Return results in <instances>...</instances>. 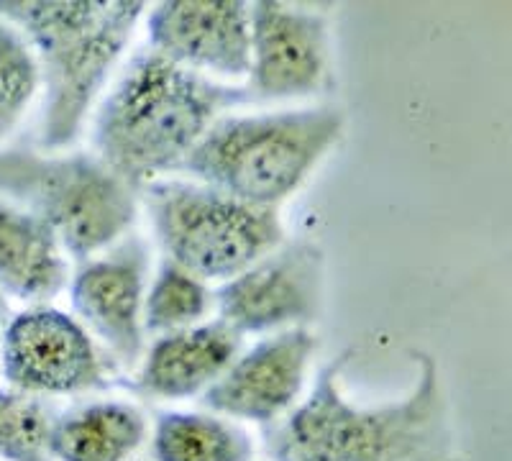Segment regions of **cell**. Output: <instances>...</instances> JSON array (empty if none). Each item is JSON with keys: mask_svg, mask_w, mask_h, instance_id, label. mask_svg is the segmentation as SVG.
I'll return each instance as SVG.
<instances>
[{"mask_svg": "<svg viewBox=\"0 0 512 461\" xmlns=\"http://www.w3.org/2000/svg\"><path fill=\"white\" fill-rule=\"evenodd\" d=\"M351 351L318 372L308 395L280 423L264 428L272 461H454L438 369L415 351L413 390L390 403L349 400L341 374Z\"/></svg>", "mask_w": 512, "mask_h": 461, "instance_id": "obj_1", "label": "cell"}, {"mask_svg": "<svg viewBox=\"0 0 512 461\" xmlns=\"http://www.w3.org/2000/svg\"><path fill=\"white\" fill-rule=\"evenodd\" d=\"M239 103H249L244 85L210 80L146 49L95 113V154L134 190L149 187L180 170L210 126Z\"/></svg>", "mask_w": 512, "mask_h": 461, "instance_id": "obj_2", "label": "cell"}, {"mask_svg": "<svg viewBox=\"0 0 512 461\" xmlns=\"http://www.w3.org/2000/svg\"><path fill=\"white\" fill-rule=\"evenodd\" d=\"M146 3L131 0H6L0 18L29 39L44 85L39 144L62 149L80 136L90 111Z\"/></svg>", "mask_w": 512, "mask_h": 461, "instance_id": "obj_3", "label": "cell"}, {"mask_svg": "<svg viewBox=\"0 0 512 461\" xmlns=\"http://www.w3.org/2000/svg\"><path fill=\"white\" fill-rule=\"evenodd\" d=\"M336 106L223 116L187 154L180 172L236 200L272 208L305 185L344 134Z\"/></svg>", "mask_w": 512, "mask_h": 461, "instance_id": "obj_4", "label": "cell"}, {"mask_svg": "<svg viewBox=\"0 0 512 461\" xmlns=\"http://www.w3.org/2000/svg\"><path fill=\"white\" fill-rule=\"evenodd\" d=\"M0 198L41 218L77 262L126 239L139 216L136 190L98 154L0 149Z\"/></svg>", "mask_w": 512, "mask_h": 461, "instance_id": "obj_5", "label": "cell"}, {"mask_svg": "<svg viewBox=\"0 0 512 461\" xmlns=\"http://www.w3.org/2000/svg\"><path fill=\"white\" fill-rule=\"evenodd\" d=\"M144 205L169 262L205 282L233 280L285 241L280 213L200 182H152Z\"/></svg>", "mask_w": 512, "mask_h": 461, "instance_id": "obj_6", "label": "cell"}, {"mask_svg": "<svg viewBox=\"0 0 512 461\" xmlns=\"http://www.w3.org/2000/svg\"><path fill=\"white\" fill-rule=\"evenodd\" d=\"M323 251L310 241H282L216 292L218 321L239 336L308 328L323 305Z\"/></svg>", "mask_w": 512, "mask_h": 461, "instance_id": "obj_7", "label": "cell"}, {"mask_svg": "<svg viewBox=\"0 0 512 461\" xmlns=\"http://www.w3.org/2000/svg\"><path fill=\"white\" fill-rule=\"evenodd\" d=\"M3 377L29 395H72L108 385L103 351L77 318L52 305L18 313L0 344Z\"/></svg>", "mask_w": 512, "mask_h": 461, "instance_id": "obj_8", "label": "cell"}, {"mask_svg": "<svg viewBox=\"0 0 512 461\" xmlns=\"http://www.w3.org/2000/svg\"><path fill=\"white\" fill-rule=\"evenodd\" d=\"M331 85V31L320 13L290 3H251L249 100L313 98Z\"/></svg>", "mask_w": 512, "mask_h": 461, "instance_id": "obj_9", "label": "cell"}, {"mask_svg": "<svg viewBox=\"0 0 512 461\" xmlns=\"http://www.w3.org/2000/svg\"><path fill=\"white\" fill-rule=\"evenodd\" d=\"M146 290L149 244L136 234L82 262L72 277L70 300L80 323L123 369L144 356Z\"/></svg>", "mask_w": 512, "mask_h": 461, "instance_id": "obj_10", "label": "cell"}, {"mask_svg": "<svg viewBox=\"0 0 512 461\" xmlns=\"http://www.w3.org/2000/svg\"><path fill=\"white\" fill-rule=\"evenodd\" d=\"M315 346L318 341L310 328L264 336L233 359L200 403L228 421L274 426L300 403Z\"/></svg>", "mask_w": 512, "mask_h": 461, "instance_id": "obj_11", "label": "cell"}, {"mask_svg": "<svg viewBox=\"0 0 512 461\" xmlns=\"http://www.w3.org/2000/svg\"><path fill=\"white\" fill-rule=\"evenodd\" d=\"M149 49L210 80H241L251 67V3L167 0L146 11Z\"/></svg>", "mask_w": 512, "mask_h": 461, "instance_id": "obj_12", "label": "cell"}, {"mask_svg": "<svg viewBox=\"0 0 512 461\" xmlns=\"http://www.w3.org/2000/svg\"><path fill=\"white\" fill-rule=\"evenodd\" d=\"M241 354V336L223 321L157 336L144 351L136 387L159 400L203 397Z\"/></svg>", "mask_w": 512, "mask_h": 461, "instance_id": "obj_13", "label": "cell"}, {"mask_svg": "<svg viewBox=\"0 0 512 461\" xmlns=\"http://www.w3.org/2000/svg\"><path fill=\"white\" fill-rule=\"evenodd\" d=\"M67 251L47 223L0 198V290L31 305H47L67 285Z\"/></svg>", "mask_w": 512, "mask_h": 461, "instance_id": "obj_14", "label": "cell"}, {"mask_svg": "<svg viewBox=\"0 0 512 461\" xmlns=\"http://www.w3.org/2000/svg\"><path fill=\"white\" fill-rule=\"evenodd\" d=\"M146 415L134 403L98 400L57 415L54 461H128L144 444Z\"/></svg>", "mask_w": 512, "mask_h": 461, "instance_id": "obj_15", "label": "cell"}, {"mask_svg": "<svg viewBox=\"0 0 512 461\" xmlns=\"http://www.w3.org/2000/svg\"><path fill=\"white\" fill-rule=\"evenodd\" d=\"M154 461H251L254 441L236 421L198 410H164L152 436Z\"/></svg>", "mask_w": 512, "mask_h": 461, "instance_id": "obj_16", "label": "cell"}, {"mask_svg": "<svg viewBox=\"0 0 512 461\" xmlns=\"http://www.w3.org/2000/svg\"><path fill=\"white\" fill-rule=\"evenodd\" d=\"M213 305L216 295L210 292L208 282L164 259L146 290L144 328L157 336L195 328L205 323Z\"/></svg>", "mask_w": 512, "mask_h": 461, "instance_id": "obj_17", "label": "cell"}, {"mask_svg": "<svg viewBox=\"0 0 512 461\" xmlns=\"http://www.w3.org/2000/svg\"><path fill=\"white\" fill-rule=\"evenodd\" d=\"M57 415L44 397L0 390V461H54Z\"/></svg>", "mask_w": 512, "mask_h": 461, "instance_id": "obj_18", "label": "cell"}, {"mask_svg": "<svg viewBox=\"0 0 512 461\" xmlns=\"http://www.w3.org/2000/svg\"><path fill=\"white\" fill-rule=\"evenodd\" d=\"M39 85V62L29 39L0 18V139L21 123Z\"/></svg>", "mask_w": 512, "mask_h": 461, "instance_id": "obj_19", "label": "cell"}, {"mask_svg": "<svg viewBox=\"0 0 512 461\" xmlns=\"http://www.w3.org/2000/svg\"><path fill=\"white\" fill-rule=\"evenodd\" d=\"M3 321H6V303H3V298H0V344H3V333H6Z\"/></svg>", "mask_w": 512, "mask_h": 461, "instance_id": "obj_20", "label": "cell"}]
</instances>
